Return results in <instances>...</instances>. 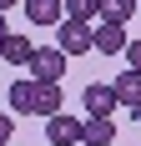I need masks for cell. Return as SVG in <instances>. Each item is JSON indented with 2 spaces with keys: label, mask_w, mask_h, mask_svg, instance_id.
<instances>
[{
  "label": "cell",
  "mask_w": 141,
  "mask_h": 146,
  "mask_svg": "<svg viewBox=\"0 0 141 146\" xmlns=\"http://www.w3.org/2000/svg\"><path fill=\"white\" fill-rule=\"evenodd\" d=\"M81 101H86V111H91V116H111L116 106V86H106V81H91V86L81 91Z\"/></svg>",
  "instance_id": "4"
},
{
  "label": "cell",
  "mask_w": 141,
  "mask_h": 146,
  "mask_svg": "<svg viewBox=\"0 0 141 146\" xmlns=\"http://www.w3.org/2000/svg\"><path fill=\"white\" fill-rule=\"evenodd\" d=\"M101 20H106V25H126L131 15H136V0H101Z\"/></svg>",
  "instance_id": "11"
},
{
  "label": "cell",
  "mask_w": 141,
  "mask_h": 146,
  "mask_svg": "<svg viewBox=\"0 0 141 146\" xmlns=\"http://www.w3.org/2000/svg\"><path fill=\"white\" fill-rule=\"evenodd\" d=\"M111 136H116V121H111V116H91L86 131H81V141H86V146H111Z\"/></svg>",
  "instance_id": "9"
},
{
  "label": "cell",
  "mask_w": 141,
  "mask_h": 146,
  "mask_svg": "<svg viewBox=\"0 0 141 146\" xmlns=\"http://www.w3.org/2000/svg\"><path fill=\"white\" fill-rule=\"evenodd\" d=\"M101 10V0H66V20H91Z\"/></svg>",
  "instance_id": "13"
},
{
  "label": "cell",
  "mask_w": 141,
  "mask_h": 146,
  "mask_svg": "<svg viewBox=\"0 0 141 146\" xmlns=\"http://www.w3.org/2000/svg\"><path fill=\"white\" fill-rule=\"evenodd\" d=\"M35 50H41V45H30V35H5V40H0V56L10 60V66H30Z\"/></svg>",
  "instance_id": "8"
},
{
  "label": "cell",
  "mask_w": 141,
  "mask_h": 146,
  "mask_svg": "<svg viewBox=\"0 0 141 146\" xmlns=\"http://www.w3.org/2000/svg\"><path fill=\"white\" fill-rule=\"evenodd\" d=\"M10 131H15V126H10V116L0 111V141H10Z\"/></svg>",
  "instance_id": "15"
},
{
  "label": "cell",
  "mask_w": 141,
  "mask_h": 146,
  "mask_svg": "<svg viewBox=\"0 0 141 146\" xmlns=\"http://www.w3.org/2000/svg\"><path fill=\"white\" fill-rule=\"evenodd\" d=\"M25 20L30 25H61L66 20V0H25Z\"/></svg>",
  "instance_id": "5"
},
{
  "label": "cell",
  "mask_w": 141,
  "mask_h": 146,
  "mask_svg": "<svg viewBox=\"0 0 141 146\" xmlns=\"http://www.w3.org/2000/svg\"><path fill=\"white\" fill-rule=\"evenodd\" d=\"M0 146H10V141H0Z\"/></svg>",
  "instance_id": "18"
},
{
  "label": "cell",
  "mask_w": 141,
  "mask_h": 146,
  "mask_svg": "<svg viewBox=\"0 0 141 146\" xmlns=\"http://www.w3.org/2000/svg\"><path fill=\"white\" fill-rule=\"evenodd\" d=\"M56 45L66 50V56L96 50V30H91V20H61V35H56Z\"/></svg>",
  "instance_id": "1"
},
{
  "label": "cell",
  "mask_w": 141,
  "mask_h": 146,
  "mask_svg": "<svg viewBox=\"0 0 141 146\" xmlns=\"http://www.w3.org/2000/svg\"><path fill=\"white\" fill-rule=\"evenodd\" d=\"M126 25H106V20H101V25H96V50H101V56H126Z\"/></svg>",
  "instance_id": "6"
},
{
  "label": "cell",
  "mask_w": 141,
  "mask_h": 146,
  "mask_svg": "<svg viewBox=\"0 0 141 146\" xmlns=\"http://www.w3.org/2000/svg\"><path fill=\"white\" fill-rule=\"evenodd\" d=\"M10 5H20V0H0V10H10Z\"/></svg>",
  "instance_id": "17"
},
{
  "label": "cell",
  "mask_w": 141,
  "mask_h": 146,
  "mask_svg": "<svg viewBox=\"0 0 141 146\" xmlns=\"http://www.w3.org/2000/svg\"><path fill=\"white\" fill-rule=\"evenodd\" d=\"M136 116H141V111H136Z\"/></svg>",
  "instance_id": "19"
},
{
  "label": "cell",
  "mask_w": 141,
  "mask_h": 146,
  "mask_svg": "<svg viewBox=\"0 0 141 146\" xmlns=\"http://www.w3.org/2000/svg\"><path fill=\"white\" fill-rule=\"evenodd\" d=\"M66 50H61V45H51V50H35V56H30V76H35V81H61V76H66Z\"/></svg>",
  "instance_id": "3"
},
{
  "label": "cell",
  "mask_w": 141,
  "mask_h": 146,
  "mask_svg": "<svg viewBox=\"0 0 141 146\" xmlns=\"http://www.w3.org/2000/svg\"><path fill=\"white\" fill-rule=\"evenodd\" d=\"M116 101L126 106V111H141V71H126L116 81Z\"/></svg>",
  "instance_id": "10"
},
{
  "label": "cell",
  "mask_w": 141,
  "mask_h": 146,
  "mask_svg": "<svg viewBox=\"0 0 141 146\" xmlns=\"http://www.w3.org/2000/svg\"><path fill=\"white\" fill-rule=\"evenodd\" d=\"M45 146H51V141H45Z\"/></svg>",
  "instance_id": "20"
},
{
  "label": "cell",
  "mask_w": 141,
  "mask_h": 146,
  "mask_svg": "<svg viewBox=\"0 0 141 146\" xmlns=\"http://www.w3.org/2000/svg\"><path fill=\"white\" fill-rule=\"evenodd\" d=\"M5 35H10V30H5V10H0V40H5Z\"/></svg>",
  "instance_id": "16"
},
{
  "label": "cell",
  "mask_w": 141,
  "mask_h": 146,
  "mask_svg": "<svg viewBox=\"0 0 141 146\" xmlns=\"http://www.w3.org/2000/svg\"><path fill=\"white\" fill-rule=\"evenodd\" d=\"M81 131H86V121L66 116V111L45 116V141H51V146H76V141H81Z\"/></svg>",
  "instance_id": "2"
},
{
  "label": "cell",
  "mask_w": 141,
  "mask_h": 146,
  "mask_svg": "<svg viewBox=\"0 0 141 146\" xmlns=\"http://www.w3.org/2000/svg\"><path fill=\"white\" fill-rule=\"evenodd\" d=\"M10 111H20V116H30V111H35V76L10 86Z\"/></svg>",
  "instance_id": "12"
},
{
  "label": "cell",
  "mask_w": 141,
  "mask_h": 146,
  "mask_svg": "<svg viewBox=\"0 0 141 146\" xmlns=\"http://www.w3.org/2000/svg\"><path fill=\"white\" fill-rule=\"evenodd\" d=\"M126 60H131V71H141V40H131V45H126Z\"/></svg>",
  "instance_id": "14"
},
{
  "label": "cell",
  "mask_w": 141,
  "mask_h": 146,
  "mask_svg": "<svg viewBox=\"0 0 141 146\" xmlns=\"http://www.w3.org/2000/svg\"><path fill=\"white\" fill-rule=\"evenodd\" d=\"M61 96H66L61 81H35V111H30V116H56V111H61Z\"/></svg>",
  "instance_id": "7"
}]
</instances>
